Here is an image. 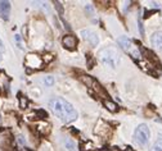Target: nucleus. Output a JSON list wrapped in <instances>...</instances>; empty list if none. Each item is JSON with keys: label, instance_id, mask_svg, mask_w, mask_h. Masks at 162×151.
<instances>
[{"label": "nucleus", "instance_id": "1", "mask_svg": "<svg viewBox=\"0 0 162 151\" xmlns=\"http://www.w3.org/2000/svg\"><path fill=\"white\" fill-rule=\"evenodd\" d=\"M49 105L53 114L61 120H63L64 123H71L77 119L79 114L76 109L63 98H53L49 101Z\"/></svg>", "mask_w": 162, "mask_h": 151}, {"label": "nucleus", "instance_id": "2", "mask_svg": "<svg viewBox=\"0 0 162 151\" xmlns=\"http://www.w3.org/2000/svg\"><path fill=\"white\" fill-rule=\"evenodd\" d=\"M99 59L107 67L116 68L121 60V56H120V53L117 51V49H115L112 46H108L99 51Z\"/></svg>", "mask_w": 162, "mask_h": 151}, {"label": "nucleus", "instance_id": "3", "mask_svg": "<svg viewBox=\"0 0 162 151\" xmlns=\"http://www.w3.org/2000/svg\"><path fill=\"white\" fill-rule=\"evenodd\" d=\"M149 137H150V132H149V128L145 123H142V124H139L137 128H135L134 142L137 143L138 146H140V147L147 146L148 142H149Z\"/></svg>", "mask_w": 162, "mask_h": 151}, {"label": "nucleus", "instance_id": "4", "mask_svg": "<svg viewBox=\"0 0 162 151\" xmlns=\"http://www.w3.org/2000/svg\"><path fill=\"white\" fill-rule=\"evenodd\" d=\"M81 37H83V39L91 46H96L99 44V37L96 36L95 32L91 31V30H83L81 31Z\"/></svg>", "mask_w": 162, "mask_h": 151}, {"label": "nucleus", "instance_id": "5", "mask_svg": "<svg viewBox=\"0 0 162 151\" xmlns=\"http://www.w3.org/2000/svg\"><path fill=\"white\" fill-rule=\"evenodd\" d=\"M62 44L66 49L75 50L77 46V39H76V36H73V35H66L62 39Z\"/></svg>", "mask_w": 162, "mask_h": 151}, {"label": "nucleus", "instance_id": "6", "mask_svg": "<svg viewBox=\"0 0 162 151\" xmlns=\"http://www.w3.org/2000/svg\"><path fill=\"white\" fill-rule=\"evenodd\" d=\"M117 44L121 46V49L122 50H125L127 53H130L131 49H133V41L129 39L127 36H120L117 39Z\"/></svg>", "mask_w": 162, "mask_h": 151}, {"label": "nucleus", "instance_id": "7", "mask_svg": "<svg viewBox=\"0 0 162 151\" xmlns=\"http://www.w3.org/2000/svg\"><path fill=\"white\" fill-rule=\"evenodd\" d=\"M9 14H10V3L2 0V2H0V17L4 21H8Z\"/></svg>", "mask_w": 162, "mask_h": 151}, {"label": "nucleus", "instance_id": "8", "mask_svg": "<svg viewBox=\"0 0 162 151\" xmlns=\"http://www.w3.org/2000/svg\"><path fill=\"white\" fill-rule=\"evenodd\" d=\"M150 44H152L153 47L158 50H162V31H157L154 32L150 37Z\"/></svg>", "mask_w": 162, "mask_h": 151}, {"label": "nucleus", "instance_id": "9", "mask_svg": "<svg viewBox=\"0 0 162 151\" xmlns=\"http://www.w3.org/2000/svg\"><path fill=\"white\" fill-rule=\"evenodd\" d=\"M140 51H142V53H144V56L147 58L149 62H152V63H158V59L156 58L154 53H152L150 50H147V49H144L143 46H140Z\"/></svg>", "mask_w": 162, "mask_h": 151}, {"label": "nucleus", "instance_id": "10", "mask_svg": "<svg viewBox=\"0 0 162 151\" xmlns=\"http://www.w3.org/2000/svg\"><path fill=\"white\" fill-rule=\"evenodd\" d=\"M150 151H162V134H158L156 142L150 147Z\"/></svg>", "mask_w": 162, "mask_h": 151}, {"label": "nucleus", "instance_id": "11", "mask_svg": "<svg viewBox=\"0 0 162 151\" xmlns=\"http://www.w3.org/2000/svg\"><path fill=\"white\" fill-rule=\"evenodd\" d=\"M103 104H104V106L107 108V109L110 111H112V113H116L118 110V106L115 104V102H112L110 100H103Z\"/></svg>", "mask_w": 162, "mask_h": 151}, {"label": "nucleus", "instance_id": "12", "mask_svg": "<svg viewBox=\"0 0 162 151\" xmlns=\"http://www.w3.org/2000/svg\"><path fill=\"white\" fill-rule=\"evenodd\" d=\"M39 132L40 133H42V134H48L50 132V126L48 124V123H45V122H40L39 123Z\"/></svg>", "mask_w": 162, "mask_h": 151}, {"label": "nucleus", "instance_id": "13", "mask_svg": "<svg viewBox=\"0 0 162 151\" xmlns=\"http://www.w3.org/2000/svg\"><path fill=\"white\" fill-rule=\"evenodd\" d=\"M63 142H64V146H66L67 151H77L76 145H75V142L72 141L71 138H66Z\"/></svg>", "mask_w": 162, "mask_h": 151}, {"label": "nucleus", "instance_id": "14", "mask_svg": "<svg viewBox=\"0 0 162 151\" xmlns=\"http://www.w3.org/2000/svg\"><path fill=\"white\" fill-rule=\"evenodd\" d=\"M14 39H15V42H17V46L19 47V49L21 50H25V45H23V42H22V37H21V35H15Z\"/></svg>", "mask_w": 162, "mask_h": 151}, {"label": "nucleus", "instance_id": "15", "mask_svg": "<svg viewBox=\"0 0 162 151\" xmlns=\"http://www.w3.org/2000/svg\"><path fill=\"white\" fill-rule=\"evenodd\" d=\"M19 102H21V108H22V109H26L27 104H29V100H27L25 96H21V98H19Z\"/></svg>", "mask_w": 162, "mask_h": 151}, {"label": "nucleus", "instance_id": "16", "mask_svg": "<svg viewBox=\"0 0 162 151\" xmlns=\"http://www.w3.org/2000/svg\"><path fill=\"white\" fill-rule=\"evenodd\" d=\"M54 4H56V8H57V10H58V13L59 14H63V7H62V4H59L58 2H54Z\"/></svg>", "mask_w": 162, "mask_h": 151}, {"label": "nucleus", "instance_id": "17", "mask_svg": "<svg viewBox=\"0 0 162 151\" xmlns=\"http://www.w3.org/2000/svg\"><path fill=\"white\" fill-rule=\"evenodd\" d=\"M4 50H5V47H4V44H3L2 39H0V62H2V59H3V54H4Z\"/></svg>", "mask_w": 162, "mask_h": 151}, {"label": "nucleus", "instance_id": "18", "mask_svg": "<svg viewBox=\"0 0 162 151\" xmlns=\"http://www.w3.org/2000/svg\"><path fill=\"white\" fill-rule=\"evenodd\" d=\"M44 82H45L46 86H52V85L54 83V78H53V77H46Z\"/></svg>", "mask_w": 162, "mask_h": 151}, {"label": "nucleus", "instance_id": "19", "mask_svg": "<svg viewBox=\"0 0 162 151\" xmlns=\"http://www.w3.org/2000/svg\"><path fill=\"white\" fill-rule=\"evenodd\" d=\"M139 31H140V35H144V28H143V26H142V22H140V19H139Z\"/></svg>", "mask_w": 162, "mask_h": 151}, {"label": "nucleus", "instance_id": "20", "mask_svg": "<svg viewBox=\"0 0 162 151\" xmlns=\"http://www.w3.org/2000/svg\"><path fill=\"white\" fill-rule=\"evenodd\" d=\"M126 151H133V150H131V149H127V150H126Z\"/></svg>", "mask_w": 162, "mask_h": 151}]
</instances>
